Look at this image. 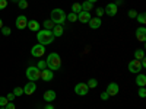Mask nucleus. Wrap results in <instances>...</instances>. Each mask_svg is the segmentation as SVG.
<instances>
[{
  "mask_svg": "<svg viewBox=\"0 0 146 109\" xmlns=\"http://www.w3.org/2000/svg\"><path fill=\"white\" fill-rule=\"evenodd\" d=\"M36 39H38V44L45 47L54 41V35L50 29H40L38 33H36Z\"/></svg>",
  "mask_w": 146,
  "mask_h": 109,
  "instance_id": "1",
  "label": "nucleus"
},
{
  "mask_svg": "<svg viewBox=\"0 0 146 109\" xmlns=\"http://www.w3.org/2000/svg\"><path fill=\"white\" fill-rule=\"evenodd\" d=\"M45 63H47V68H50L53 71H57L60 68V66H62V58H60V55L57 53H51L47 57Z\"/></svg>",
  "mask_w": 146,
  "mask_h": 109,
  "instance_id": "2",
  "label": "nucleus"
},
{
  "mask_svg": "<svg viewBox=\"0 0 146 109\" xmlns=\"http://www.w3.org/2000/svg\"><path fill=\"white\" fill-rule=\"evenodd\" d=\"M50 20L54 25H63L66 22V13L63 9H53L50 13Z\"/></svg>",
  "mask_w": 146,
  "mask_h": 109,
  "instance_id": "3",
  "label": "nucleus"
},
{
  "mask_svg": "<svg viewBox=\"0 0 146 109\" xmlns=\"http://www.w3.org/2000/svg\"><path fill=\"white\" fill-rule=\"evenodd\" d=\"M27 77L29 79V81H36L38 79H41V70L38 67H28Z\"/></svg>",
  "mask_w": 146,
  "mask_h": 109,
  "instance_id": "4",
  "label": "nucleus"
},
{
  "mask_svg": "<svg viewBox=\"0 0 146 109\" xmlns=\"http://www.w3.org/2000/svg\"><path fill=\"white\" fill-rule=\"evenodd\" d=\"M88 92H89V87H88L86 83H78L75 86V93L78 96H86Z\"/></svg>",
  "mask_w": 146,
  "mask_h": 109,
  "instance_id": "5",
  "label": "nucleus"
},
{
  "mask_svg": "<svg viewBox=\"0 0 146 109\" xmlns=\"http://www.w3.org/2000/svg\"><path fill=\"white\" fill-rule=\"evenodd\" d=\"M142 70V64L139 60H131V61L129 63V71L133 73V74H139Z\"/></svg>",
  "mask_w": 146,
  "mask_h": 109,
  "instance_id": "6",
  "label": "nucleus"
},
{
  "mask_svg": "<svg viewBox=\"0 0 146 109\" xmlns=\"http://www.w3.org/2000/svg\"><path fill=\"white\" fill-rule=\"evenodd\" d=\"M31 54H32V57H36V58L42 57V55L45 54V47L41 45V44L34 45V47H32V50H31Z\"/></svg>",
  "mask_w": 146,
  "mask_h": 109,
  "instance_id": "7",
  "label": "nucleus"
},
{
  "mask_svg": "<svg viewBox=\"0 0 146 109\" xmlns=\"http://www.w3.org/2000/svg\"><path fill=\"white\" fill-rule=\"evenodd\" d=\"M15 25H16V28H18L19 31L25 29V28H27V25H28V19H27V16H23V15L18 16V18H16V20H15Z\"/></svg>",
  "mask_w": 146,
  "mask_h": 109,
  "instance_id": "8",
  "label": "nucleus"
},
{
  "mask_svg": "<svg viewBox=\"0 0 146 109\" xmlns=\"http://www.w3.org/2000/svg\"><path fill=\"white\" fill-rule=\"evenodd\" d=\"M105 92L108 93V96H115V95H118V92H120V87H118V84L117 83H110L108 86H107V89H105Z\"/></svg>",
  "mask_w": 146,
  "mask_h": 109,
  "instance_id": "9",
  "label": "nucleus"
},
{
  "mask_svg": "<svg viewBox=\"0 0 146 109\" xmlns=\"http://www.w3.org/2000/svg\"><path fill=\"white\" fill-rule=\"evenodd\" d=\"M117 5L115 3H108L105 7H104V13H107L108 16H115L117 15Z\"/></svg>",
  "mask_w": 146,
  "mask_h": 109,
  "instance_id": "10",
  "label": "nucleus"
},
{
  "mask_svg": "<svg viewBox=\"0 0 146 109\" xmlns=\"http://www.w3.org/2000/svg\"><path fill=\"white\" fill-rule=\"evenodd\" d=\"M41 79H42L44 81H51V80L54 79V71L50 70V68L42 70V71H41Z\"/></svg>",
  "mask_w": 146,
  "mask_h": 109,
  "instance_id": "11",
  "label": "nucleus"
},
{
  "mask_svg": "<svg viewBox=\"0 0 146 109\" xmlns=\"http://www.w3.org/2000/svg\"><path fill=\"white\" fill-rule=\"evenodd\" d=\"M78 20L80 23H88L91 20V12H85L82 10L80 13H78Z\"/></svg>",
  "mask_w": 146,
  "mask_h": 109,
  "instance_id": "12",
  "label": "nucleus"
},
{
  "mask_svg": "<svg viewBox=\"0 0 146 109\" xmlns=\"http://www.w3.org/2000/svg\"><path fill=\"white\" fill-rule=\"evenodd\" d=\"M22 89H23V93L25 95H32L36 90V84H35V81H28L25 84V87H22Z\"/></svg>",
  "mask_w": 146,
  "mask_h": 109,
  "instance_id": "13",
  "label": "nucleus"
},
{
  "mask_svg": "<svg viewBox=\"0 0 146 109\" xmlns=\"http://www.w3.org/2000/svg\"><path fill=\"white\" fill-rule=\"evenodd\" d=\"M136 38L140 42H145L146 41V28L145 26H140V28L136 29Z\"/></svg>",
  "mask_w": 146,
  "mask_h": 109,
  "instance_id": "14",
  "label": "nucleus"
},
{
  "mask_svg": "<svg viewBox=\"0 0 146 109\" xmlns=\"http://www.w3.org/2000/svg\"><path fill=\"white\" fill-rule=\"evenodd\" d=\"M89 23V26L92 29H98L101 25H102V19L101 18H91V20L88 22Z\"/></svg>",
  "mask_w": 146,
  "mask_h": 109,
  "instance_id": "15",
  "label": "nucleus"
},
{
  "mask_svg": "<svg viewBox=\"0 0 146 109\" xmlns=\"http://www.w3.org/2000/svg\"><path fill=\"white\" fill-rule=\"evenodd\" d=\"M27 28H29V31H32V32H38L41 26H40V22L38 20H28Z\"/></svg>",
  "mask_w": 146,
  "mask_h": 109,
  "instance_id": "16",
  "label": "nucleus"
},
{
  "mask_svg": "<svg viewBox=\"0 0 146 109\" xmlns=\"http://www.w3.org/2000/svg\"><path fill=\"white\" fill-rule=\"evenodd\" d=\"M44 100L45 102H54L56 100V90H47V92H44Z\"/></svg>",
  "mask_w": 146,
  "mask_h": 109,
  "instance_id": "17",
  "label": "nucleus"
},
{
  "mask_svg": "<svg viewBox=\"0 0 146 109\" xmlns=\"http://www.w3.org/2000/svg\"><path fill=\"white\" fill-rule=\"evenodd\" d=\"M53 35H54V38H60V36L63 35L64 29H63V25H54V28L51 29Z\"/></svg>",
  "mask_w": 146,
  "mask_h": 109,
  "instance_id": "18",
  "label": "nucleus"
},
{
  "mask_svg": "<svg viewBox=\"0 0 146 109\" xmlns=\"http://www.w3.org/2000/svg\"><path fill=\"white\" fill-rule=\"evenodd\" d=\"M136 84L139 87H145L146 86V76L145 74H137V77H136Z\"/></svg>",
  "mask_w": 146,
  "mask_h": 109,
  "instance_id": "19",
  "label": "nucleus"
},
{
  "mask_svg": "<svg viewBox=\"0 0 146 109\" xmlns=\"http://www.w3.org/2000/svg\"><path fill=\"white\" fill-rule=\"evenodd\" d=\"M80 6H82V10H85V12H91L92 9H94V5L91 3V2H83V3H80Z\"/></svg>",
  "mask_w": 146,
  "mask_h": 109,
  "instance_id": "20",
  "label": "nucleus"
},
{
  "mask_svg": "<svg viewBox=\"0 0 146 109\" xmlns=\"http://www.w3.org/2000/svg\"><path fill=\"white\" fill-rule=\"evenodd\" d=\"M80 12H82V6H80V3H73V5H72V13L78 15V13H80Z\"/></svg>",
  "mask_w": 146,
  "mask_h": 109,
  "instance_id": "21",
  "label": "nucleus"
},
{
  "mask_svg": "<svg viewBox=\"0 0 146 109\" xmlns=\"http://www.w3.org/2000/svg\"><path fill=\"white\" fill-rule=\"evenodd\" d=\"M136 19H137V22H139V23L145 25V23H146V13H145V12H142V13H137Z\"/></svg>",
  "mask_w": 146,
  "mask_h": 109,
  "instance_id": "22",
  "label": "nucleus"
},
{
  "mask_svg": "<svg viewBox=\"0 0 146 109\" xmlns=\"http://www.w3.org/2000/svg\"><path fill=\"white\" fill-rule=\"evenodd\" d=\"M142 58H145V51L143 50H136L135 51V60H139L140 61Z\"/></svg>",
  "mask_w": 146,
  "mask_h": 109,
  "instance_id": "23",
  "label": "nucleus"
},
{
  "mask_svg": "<svg viewBox=\"0 0 146 109\" xmlns=\"http://www.w3.org/2000/svg\"><path fill=\"white\" fill-rule=\"evenodd\" d=\"M86 84H88L89 89H94V87L98 86V80H96V79H89V81H88Z\"/></svg>",
  "mask_w": 146,
  "mask_h": 109,
  "instance_id": "24",
  "label": "nucleus"
},
{
  "mask_svg": "<svg viewBox=\"0 0 146 109\" xmlns=\"http://www.w3.org/2000/svg\"><path fill=\"white\" fill-rule=\"evenodd\" d=\"M66 19L69 22H76L78 20V15H75V13H72V12H70L69 15H66Z\"/></svg>",
  "mask_w": 146,
  "mask_h": 109,
  "instance_id": "25",
  "label": "nucleus"
},
{
  "mask_svg": "<svg viewBox=\"0 0 146 109\" xmlns=\"http://www.w3.org/2000/svg\"><path fill=\"white\" fill-rule=\"evenodd\" d=\"M53 28H54V23H53L51 20H45V22H44V29H50V31H51Z\"/></svg>",
  "mask_w": 146,
  "mask_h": 109,
  "instance_id": "26",
  "label": "nucleus"
},
{
  "mask_svg": "<svg viewBox=\"0 0 146 109\" xmlns=\"http://www.w3.org/2000/svg\"><path fill=\"white\" fill-rule=\"evenodd\" d=\"M36 67H38V68L42 71V70H45V68H47V63L44 61V60H40V61H38V64H36Z\"/></svg>",
  "mask_w": 146,
  "mask_h": 109,
  "instance_id": "27",
  "label": "nucleus"
},
{
  "mask_svg": "<svg viewBox=\"0 0 146 109\" xmlns=\"http://www.w3.org/2000/svg\"><path fill=\"white\" fill-rule=\"evenodd\" d=\"M18 6H19L21 9H27V7H28V2H27V0H19Z\"/></svg>",
  "mask_w": 146,
  "mask_h": 109,
  "instance_id": "28",
  "label": "nucleus"
},
{
  "mask_svg": "<svg viewBox=\"0 0 146 109\" xmlns=\"http://www.w3.org/2000/svg\"><path fill=\"white\" fill-rule=\"evenodd\" d=\"M13 95L15 96H22L23 95V89L22 87H15L13 89Z\"/></svg>",
  "mask_w": 146,
  "mask_h": 109,
  "instance_id": "29",
  "label": "nucleus"
},
{
  "mask_svg": "<svg viewBox=\"0 0 146 109\" xmlns=\"http://www.w3.org/2000/svg\"><path fill=\"white\" fill-rule=\"evenodd\" d=\"M137 95L140 96V98H146V89H145V87H139Z\"/></svg>",
  "mask_w": 146,
  "mask_h": 109,
  "instance_id": "30",
  "label": "nucleus"
},
{
  "mask_svg": "<svg viewBox=\"0 0 146 109\" xmlns=\"http://www.w3.org/2000/svg\"><path fill=\"white\" fill-rule=\"evenodd\" d=\"M10 32H12V31H10V28H7V26H3V28H2V33H3L5 36H9V35H10Z\"/></svg>",
  "mask_w": 146,
  "mask_h": 109,
  "instance_id": "31",
  "label": "nucleus"
},
{
  "mask_svg": "<svg viewBox=\"0 0 146 109\" xmlns=\"http://www.w3.org/2000/svg\"><path fill=\"white\" fill-rule=\"evenodd\" d=\"M7 102H9V100H7L6 96H0V106H5Z\"/></svg>",
  "mask_w": 146,
  "mask_h": 109,
  "instance_id": "32",
  "label": "nucleus"
},
{
  "mask_svg": "<svg viewBox=\"0 0 146 109\" xmlns=\"http://www.w3.org/2000/svg\"><path fill=\"white\" fill-rule=\"evenodd\" d=\"M5 109H16V106H15L13 102H7V103L5 105Z\"/></svg>",
  "mask_w": 146,
  "mask_h": 109,
  "instance_id": "33",
  "label": "nucleus"
},
{
  "mask_svg": "<svg viewBox=\"0 0 146 109\" xmlns=\"http://www.w3.org/2000/svg\"><path fill=\"white\" fill-rule=\"evenodd\" d=\"M104 15V9L102 7H98V9H96V18H101Z\"/></svg>",
  "mask_w": 146,
  "mask_h": 109,
  "instance_id": "34",
  "label": "nucleus"
},
{
  "mask_svg": "<svg viewBox=\"0 0 146 109\" xmlns=\"http://www.w3.org/2000/svg\"><path fill=\"white\" fill-rule=\"evenodd\" d=\"M136 16H137V12H136V10H130V12H129V18L135 19Z\"/></svg>",
  "mask_w": 146,
  "mask_h": 109,
  "instance_id": "35",
  "label": "nucleus"
},
{
  "mask_svg": "<svg viewBox=\"0 0 146 109\" xmlns=\"http://www.w3.org/2000/svg\"><path fill=\"white\" fill-rule=\"evenodd\" d=\"M6 6H7V2H6V0H0V10L6 9Z\"/></svg>",
  "mask_w": 146,
  "mask_h": 109,
  "instance_id": "36",
  "label": "nucleus"
},
{
  "mask_svg": "<svg viewBox=\"0 0 146 109\" xmlns=\"http://www.w3.org/2000/svg\"><path fill=\"white\" fill-rule=\"evenodd\" d=\"M100 98H101L102 100H107V99L110 98V96H108V93H107V92H102V93L100 95Z\"/></svg>",
  "mask_w": 146,
  "mask_h": 109,
  "instance_id": "37",
  "label": "nucleus"
},
{
  "mask_svg": "<svg viewBox=\"0 0 146 109\" xmlns=\"http://www.w3.org/2000/svg\"><path fill=\"white\" fill-rule=\"evenodd\" d=\"M6 98H7V100H9V102H12V100H13V99L16 98V96L13 95V92H12V93H9V95L6 96Z\"/></svg>",
  "mask_w": 146,
  "mask_h": 109,
  "instance_id": "38",
  "label": "nucleus"
},
{
  "mask_svg": "<svg viewBox=\"0 0 146 109\" xmlns=\"http://www.w3.org/2000/svg\"><path fill=\"white\" fill-rule=\"evenodd\" d=\"M44 109H54V106L51 105V103H48V105H45V108Z\"/></svg>",
  "mask_w": 146,
  "mask_h": 109,
  "instance_id": "39",
  "label": "nucleus"
},
{
  "mask_svg": "<svg viewBox=\"0 0 146 109\" xmlns=\"http://www.w3.org/2000/svg\"><path fill=\"white\" fill-rule=\"evenodd\" d=\"M121 3H123V0H117V3H115V5L118 6V5H121Z\"/></svg>",
  "mask_w": 146,
  "mask_h": 109,
  "instance_id": "40",
  "label": "nucleus"
},
{
  "mask_svg": "<svg viewBox=\"0 0 146 109\" xmlns=\"http://www.w3.org/2000/svg\"><path fill=\"white\" fill-rule=\"evenodd\" d=\"M2 28H3V20L0 19V29H2Z\"/></svg>",
  "mask_w": 146,
  "mask_h": 109,
  "instance_id": "41",
  "label": "nucleus"
},
{
  "mask_svg": "<svg viewBox=\"0 0 146 109\" xmlns=\"http://www.w3.org/2000/svg\"><path fill=\"white\" fill-rule=\"evenodd\" d=\"M88 2H91V3H92V5H94V3H95V2H98V0H88Z\"/></svg>",
  "mask_w": 146,
  "mask_h": 109,
  "instance_id": "42",
  "label": "nucleus"
},
{
  "mask_svg": "<svg viewBox=\"0 0 146 109\" xmlns=\"http://www.w3.org/2000/svg\"><path fill=\"white\" fill-rule=\"evenodd\" d=\"M0 109H5V106H0Z\"/></svg>",
  "mask_w": 146,
  "mask_h": 109,
  "instance_id": "43",
  "label": "nucleus"
},
{
  "mask_svg": "<svg viewBox=\"0 0 146 109\" xmlns=\"http://www.w3.org/2000/svg\"><path fill=\"white\" fill-rule=\"evenodd\" d=\"M12 2H19V0H12Z\"/></svg>",
  "mask_w": 146,
  "mask_h": 109,
  "instance_id": "44",
  "label": "nucleus"
}]
</instances>
